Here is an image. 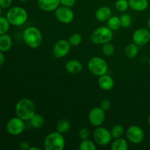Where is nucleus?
Segmentation results:
<instances>
[{
  "mask_svg": "<svg viewBox=\"0 0 150 150\" xmlns=\"http://www.w3.org/2000/svg\"><path fill=\"white\" fill-rule=\"evenodd\" d=\"M43 145L45 150H62L65 146V139L62 133L52 132L45 138Z\"/></svg>",
  "mask_w": 150,
  "mask_h": 150,
  "instance_id": "20e7f679",
  "label": "nucleus"
},
{
  "mask_svg": "<svg viewBox=\"0 0 150 150\" xmlns=\"http://www.w3.org/2000/svg\"><path fill=\"white\" fill-rule=\"evenodd\" d=\"M102 52L103 54L105 57H111L115 53V47L112 43H111V42H107L103 45Z\"/></svg>",
  "mask_w": 150,
  "mask_h": 150,
  "instance_id": "bb28decb",
  "label": "nucleus"
},
{
  "mask_svg": "<svg viewBox=\"0 0 150 150\" xmlns=\"http://www.w3.org/2000/svg\"><path fill=\"white\" fill-rule=\"evenodd\" d=\"M65 69L70 74H78L81 72L83 65L79 60L71 59L66 62Z\"/></svg>",
  "mask_w": 150,
  "mask_h": 150,
  "instance_id": "f3484780",
  "label": "nucleus"
},
{
  "mask_svg": "<svg viewBox=\"0 0 150 150\" xmlns=\"http://www.w3.org/2000/svg\"><path fill=\"white\" fill-rule=\"evenodd\" d=\"M60 0H38V5L44 12H54L59 7Z\"/></svg>",
  "mask_w": 150,
  "mask_h": 150,
  "instance_id": "4468645a",
  "label": "nucleus"
},
{
  "mask_svg": "<svg viewBox=\"0 0 150 150\" xmlns=\"http://www.w3.org/2000/svg\"><path fill=\"white\" fill-rule=\"evenodd\" d=\"M1 10H2V8L0 7V15H1Z\"/></svg>",
  "mask_w": 150,
  "mask_h": 150,
  "instance_id": "79ce46f5",
  "label": "nucleus"
},
{
  "mask_svg": "<svg viewBox=\"0 0 150 150\" xmlns=\"http://www.w3.org/2000/svg\"><path fill=\"white\" fill-rule=\"evenodd\" d=\"M98 83L100 88L104 91L111 90L114 88V81L113 78L107 74H104L103 76H99Z\"/></svg>",
  "mask_w": 150,
  "mask_h": 150,
  "instance_id": "2eb2a0df",
  "label": "nucleus"
},
{
  "mask_svg": "<svg viewBox=\"0 0 150 150\" xmlns=\"http://www.w3.org/2000/svg\"><path fill=\"white\" fill-rule=\"evenodd\" d=\"M88 68L92 74L99 77L106 74L108 65L104 59L99 57H94L88 62Z\"/></svg>",
  "mask_w": 150,
  "mask_h": 150,
  "instance_id": "423d86ee",
  "label": "nucleus"
},
{
  "mask_svg": "<svg viewBox=\"0 0 150 150\" xmlns=\"http://www.w3.org/2000/svg\"><path fill=\"white\" fill-rule=\"evenodd\" d=\"M114 38L113 31L108 26H103L97 28L91 34V41L96 45H103L110 42Z\"/></svg>",
  "mask_w": 150,
  "mask_h": 150,
  "instance_id": "39448f33",
  "label": "nucleus"
},
{
  "mask_svg": "<svg viewBox=\"0 0 150 150\" xmlns=\"http://www.w3.org/2000/svg\"><path fill=\"white\" fill-rule=\"evenodd\" d=\"M4 61H5V58H4V53L0 51V67L1 65H3V64L4 63Z\"/></svg>",
  "mask_w": 150,
  "mask_h": 150,
  "instance_id": "e433bc0d",
  "label": "nucleus"
},
{
  "mask_svg": "<svg viewBox=\"0 0 150 150\" xmlns=\"http://www.w3.org/2000/svg\"><path fill=\"white\" fill-rule=\"evenodd\" d=\"M130 8L136 12L145 11L149 7L148 0H128Z\"/></svg>",
  "mask_w": 150,
  "mask_h": 150,
  "instance_id": "a211bd4d",
  "label": "nucleus"
},
{
  "mask_svg": "<svg viewBox=\"0 0 150 150\" xmlns=\"http://www.w3.org/2000/svg\"><path fill=\"white\" fill-rule=\"evenodd\" d=\"M79 149L80 150H96L97 146L95 142L88 139L81 140V142L79 144Z\"/></svg>",
  "mask_w": 150,
  "mask_h": 150,
  "instance_id": "393cba45",
  "label": "nucleus"
},
{
  "mask_svg": "<svg viewBox=\"0 0 150 150\" xmlns=\"http://www.w3.org/2000/svg\"><path fill=\"white\" fill-rule=\"evenodd\" d=\"M148 63H149V67H150V57H149V61H148Z\"/></svg>",
  "mask_w": 150,
  "mask_h": 150,
  "instance_id": "37998d69",
  "label": "nucleus"
},
{
  "mask_svg": "<svg viewBox=\"0 0 150 150\" xmlns=\"http://www.w3.org/2000/svg\"><path fill=\"white\" fill-rule=\"evenodd\" d=\"M93 139L95 144L99 146H107L111 143L113 138L111 131L103 127H97L93 132Z\"/></svg>",
  "mask_w": 150,
  "mask_h": 150,
  "instance_id": "0eeeda50",
  "label": "nucleus"
},
{
  "mask_svg": "<svg viewBox=\"0 0 150 150\" xmlns=\"http://www.w3.org/2000/svg\"><path fill=\"white\" fill-rule=\"evenodd\" d=\"M139 45H136L135 42L128 44L125 50V54L126 57L128 59H134L135 57H137L139 52Z\"/></svg>",
  "mask_w": 150,
  "mask_h": 150,
  "instance_id": "aec40b11",
  "label": "nucleus"
},
{
  "mask_svg": "<svg viewBox=\"0 0 150 150\" xmlns=\"http://www.w3.org/2000/svg\"><path fill=\"white\" fill-rule=\"evenodd\" d=\"M13 0H0V7L2 9L8 8L11 6Z\"/></svg>",
  "mask_w": 150,
  "mask_h": 150,
  "instance_id": "f704fd0d",
  "label": "nucleus"
},
{
  "mask_svg": "<svg viewBox=\"0 0 150 150\" xmlns=\"http://www.w3.org/2000/svg\"><path fill=\"white\" fill-rule=\"evenodd\" d=\"M23 40L29 48H38L42 42V32L35 26H29L23 30Z\"/></svg>",
  "mask_w": 150,
  "mask_h": 150,
  "instance_id": "f03ea898",
  "label": "nucleus"
},
{
  "mask_svg": "<svg viewBox=\"0 0 150 150\" xmlns=\"http://www.w3.org/2000/svg\"><path fill=\"white\" fill-rule=\"evenodd\" d=\"M133 42L139 46L146 45L150 41V31L146 28H140L136 29L132 36Z\"/></svg>",
  "mask_w": 150,
  "mask_h": 150,
  "instance_id": "ddd939ff",
  "label": "nucleus"
},
{
  "mask_svg": "<svg viewBox=\"0 0 150 150\" xmlns=\"http://www.w3.org/2000/svg\"><path fill=\"white\" fill-rule=\"evenodd\" d=\"M105 111L100 107H95L90 110L88 115V119L92 125L99 127L104 123L105 120Z\"/></svg>",
  "mask_w": 150,
  "mask_h": 150,
  "instance_id": "f8f14e48",
  "label": "nucleus"
},
{
  "mask_svg": "<svg viewBox=\"0 0 150 150\" xmlns=\"http://www.w3.org/2000/svg\"><path fill=\"white\" fill-rule=\"evenodd\" d=\"M112 16V10L108 6H102L97 9L95 12V18L98 21L105 22Z\"/></svg>",
  "mask_w": 150,
  "mask_h": 150,
  "instance_id": "dca6fc26",
  "label": "nucleus"
},
{
  "mask_svg": "<svg viewBox=\"0 0 150 150\" xmlns=\"http://www.w3.org/2000/svg\"><path fill=\"white\" fill-rule=\"evenodd\" d=\"M83 40V37L80 33H73L70 36L68 39V42L71 45V46H78L81 43Z\"/></svg>",
  "mask_w": 150,
  "mask_h": 150,
  "instance_id": "cd10ccee",
  "label": "nucleus"
},
{
  "mask_svg": "<svg viewBox=\"0 0 150 150\" xmlns=\"http://www.w3.org/2000/svg\"><path fill=\"white\" fill-rule=\"evenodd\" d=\"M115 7L118 11L125 12L130 7L128 0H117L115 2Z\"/></svg>",
  "mask_w": 150,
  "mask_h": 150,
  "instance_id": "c756f323",
  "label": "nucleus"
},
{
  "mask_svg": "<svg viewBox=\"0 0 150 150\" xmlns=\"http://www.w3.org/2000/svg\"><path fill=\"white\" fill-rule=\"evenodd\" d=\"M90 136V133L89 130L86 128H81L79 131V137L81 140H85V139H88Z\"/></svg>",
  "mask_w": 150,
  "mask_h": 150,
  "instance_id": "2f4dec72",
  "label": "nucleus"
},
{
  "mask_svg": "<svg viewBox=\"0 0 150 150\" xmlns=\"http://www.w3.org/2000/svg\"><path fill=\"white\" fill-rule=\"evenodd\" d=\"M31 125L36 129L42 128L45 125V119L42 115L38 114H35L29 120Z\"/></svg>",
  "mask_w": 150,
  "mask_h": 150,
  "instance_id": "4be33fe9",
  "label": "nucleus"
},
{
  "mask_svg": "<svg viewBox=\"0 0 150 150\" xmlns=\"http://www.w3.org/2000/svg\"><path fill=\"white\" fill-rule=\"evenodd\" d=\"M30 145L27 142H21L19 144V148L21 150H29Z\"/></svg>",
  "mask_w": 150,
  "mask_h": 150,
  "instance_id": "c9c22d12",
  "label": "nucleus"
},
{
  "mask_svg": "<svg viewBox=\"0 0 150 150\" xmlns=\"http://www.w3.org/2000/svg\"><path fill=\"white\" fill-rule=\"evenodd\" d=\"M70 49H71V45L68 40L64 39L59 40L53 47V56L57 59L63 58L70 53Z\"/></svg>",
  "mask_w": 150,
  "mask_h": 150,
  "instance_id": "9d476101",
  "label": "nucleus"
},
{
  "mask_svg": "<svg viewBox=\"0 0 150 150\" xmlns=\"http://www.w3.org/2000/svg\"><path fill=\"white\" fill-rule=\"evenodd\" d=\"M10 23L6 17L0 16V35L7 34L10 29Z\"/></svg>",
  "mask_w": 150,
  "mask_h": 150,
  "instance_id": "c85d7f7f",
  "label": "nucleus"
},
{
  "mask_svg": "<svg viewBox=\"0 0 150 150\" xmlns=\"http://www.w3.org/2000/svg\"><path fill=\"white\" fill-rule=\"evenodd\" d=\"M111 150H127L128 149V143L127 140L122 137L114 139L111 146Z\"/></svg>",
  "mask_w": 150,
  "mask_h": 150,
  "instance_id": "412c9836",
  "label": "nucleus"
},
{
  "mask_svg": "<svg viewBox=\"0 0 150 150\" xmlns=\"http://www.w3.org/2000/svg\"><path fill=\"white\" fill-rule=\"evenodd\" d=\"M147 26H148V29H149V31H150V17L149 18V19H148Z\"/></svg>",
  "mask_w": 150,
  "mask_h": 150,
  "instance_id": "58836bf2",
  "label": "nucleus"
},
{
  "mask_svg": "<svg viewBox=\"0 0 150 150\" xmlns=\"http://www.w3.org/2000/svg\"><path fill=\"white\" fill-rule=\"evenodd\" d=\"M76 0H60V4L67 7H73L76 4Z\"/></svg>",
  "mask_w": 150,
  "mask_h": 150,
  "instance_id": "72a5a7b5",
  "label": "nucleus"
},
{
  "mask_svg": "<svg viewBox=\"0 0 150 150\" xmlns=\"http://www.w3.org/2000/svg\"><path fill=\"white\" fill-rule=\"evenodd\" d=\"M70 123L67 120H61L57 122V125H56V129L57 131L59 132V133L64 134V133H67L70 129Z\"/></svg>",
  "mask_w": 150,
  "mask_h": 150,
  "instance_id": "b1692460",
  "label": "nucleus"
},
{
  "mask_svg": "<svg viewBox=\"0 0 150 150\" xmlns=\"http://www.w3.org/2000/svg\"><path fill=\"white\" fill-rule=\"evenodd\" d=\"M111 102L109 100H103L101 101L100 104V107L105 111H108L110 109V108H111Z\"/></svg>",
  "mask_w": 150,
  "mask_h": 150,
  "instance_id": "473e14b6",
  "label": "nucleus"
},
{
  "mask_svg": "<svg viewBox=\"0 0 150 150\" xmlns=\"http://www.w3.org/2000/svg\"><path fill=\"white\" fill-rule=\"evenodd\" d=\"M6 18L10 25L21 26L24 24L28 19V13L23 7L19 6L10 7L6 13Z\"/></svg>",
  "mask_w": 150,
  "mask_h": 150,
  "instance_id": "7ed1b4c3",
  "label": "nucleus"
},
{
  "mask_svg": "<svg viewBox=\"0 0 150 150\" xmlns=\"http://www.w3.org/2000/svg\"><path fill=\"white\" fill-rule=\"evenodd\" d=\"M13 45L12 38L7 34L0 35V51L4 53L8 51Z\"/></svg>",
  "mask_w": 150,
  "mask_h": 150,
  "instance_id": "6ab92c4d",
  "label": "nucleus"
},
{
  "mask_svg": "<svg viewBox=\"0 0 150 150\" xmlns=\"http://www.w3.org/2000/svg\"><path fill=\"white\" fill-rule=\"evenodd\" d=\"M20 2H22V3H24V2H26V1H28V0H18Z\"/></svg>",
  "mask_w": 150,
  "mask_h": 150,
  "instance_id": "ea45409f",
  "label": "nucleus"
},
{
  "mask_svg": "<svg viewBox=\"0 0 150 150\" xmlns=\"http://www.w3.org/2000/svg\"><path fill=\"white\" fill-rule=\"evenodd\" d=\"M29 150H40V148L36 147V146H30Z\"/></svg>",
  "mask_w": 150,
  "mask_h": 150,
  "instance_id": "4c0bfd02",
  "label": "nucleus"
},
{
  "mask_svg": "<svg viewBox=\"0 0 150 150\" xmlns=\"http://www.w3.org/2000/svg\"><path fill=\"white\" fill-rule=\"evenodd\" d=\"M26 128L24 120L18 117L10 119L6 125L7 132L11 136H19L24 131Z\"/></svg>",
  "mask_w": 150,
  "mask_h": 150,
  "instance_id": "6e6552de",
  "label": "nucleus"
},
{
  "mask_svg": "<svg viewBox=\"0 0 150 150\" xmlns=\"http://www.w3.org/2000/svg\"><path fill=\"white\" fill-rule=\"evenodd\" d=\"M148 122H149V125H150V114H149V117H148Z\"/></svg>",
  "mask_w": 150,
  "mask_h": 150,
  "instance_id": "a19ab883",
  "label": "nucleus"
},
{
  "mask_svg": "<svg viewBox=\"0 0 150 150\" xmlns=\"http://www.w3.org/2000/svg\"><path fill=\"white\" fill-rule=\"evenodd\" d=\"M54 12H55V16L57 20L60 23H64V24H68L71 23L74 19V12L70 7L62 5V7H59Z\"/></svg>",
  "mask_w": 150,
  "mask_h": 150,
  "instance_id": "9b49d317",
  "label": "nucleus"
},
{
  "mask_svg": "<svg viewBox=\"0 0 150 150\" xmlns=\"http://www.w3.org/2000/svg\"><path fill=\"white\" fill-rule=\"evenodd\" d=\"M149 144H150V138H149Z\"/></svg>",
  "mask_w": 150,
  "mask_h": 150,
  "instance_id": "c03bdc74",
  "label": "nucleus"
},
{
  "mask_svg": "<svg viewBox=\"0 0 150 150\" xmlns=\"http://www.w3.org/2000/svg\"><path fill=\"white\" fill-rule=\"evenodd\" d=\"M15 112L19 118L29 121L36 114V108L33 101L28 98H22L16 103Z\"/></svg>",
  "mask_w": 150,
  "mask_h": 150,
  "instance_id": "f257e3e1",
  "label": "nucleus"
},
{
  "mask_svg": "<svg viewBox=\"0 0 150 150\" xmlns=\"http://www.w3.org/2000/svg\"><path fill=\"white\" fill-rule=\"evenodd\" d=\"M124 127H123V126L122 125L120 124L114 125L111 130V134L114 139L122 137V136L124 135Z\"/></svg>",
  "mask_w": 150,
  "mask_h": 150,
  "instance_id": "a878e982",
  "label": "nucleus"
},
{
  "mask_svg": "<svg viewBox=\"0 0 150 150\" xmlns=\"http://www.w3.org/2000/svg\"><path fill=\"white\" fill-rule=\"evenodd\" d=\"M107 26L112 31L119 30L122 27L120 18L115 16H111V18L107 21Z\"/></svg>",
  "mask_w": 150,
  "mask_h": 150,
  "instance_id": "5701e85b",
  "label": "nucleus"
},
{
  "mask_svg": "<svg viewBox=\"0 0 150 150\" xmlns=\"http://www.w3.org/2000/svg\"><path fill=\"white\" fill-rule=\"evenodd\" d=\"M122 27L127 29L132 24V17L129 14H123L120 17Z\"/></svg>",
  "mask_w": 150,
  "mask_h": 150,
  "instance_id": "7c9ffc66",
  "label": "nucleus"
},
{
  "mask_svg": "<svg viewBox=\"0 0 150 150\" xmlns=\"http://www.w3.org/2000/svg\"><path fill=\"white\" fill-rule=\"evenodd\" d=\"M145 137L143 129L138 125H131L126 130V138L131 143L138 144L142 143Z\"/></svg>",
  "mask_w": 150,
  "mask_h": 150,
  "instance_id": "1a4fd4ad",
  "label": "nucleus"
}]
</instances>
